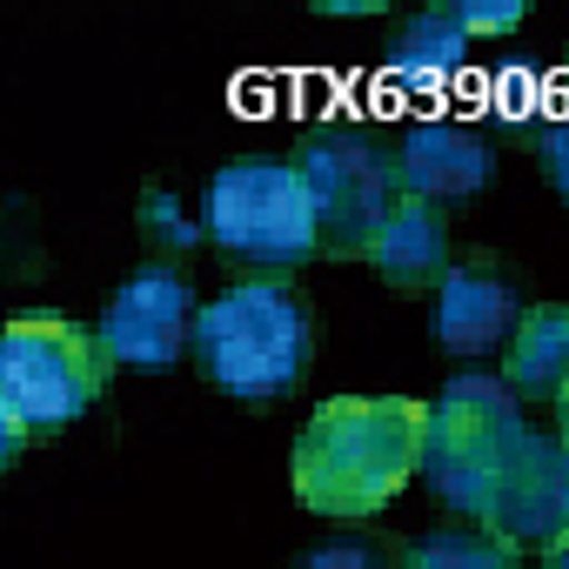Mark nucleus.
<instances>
[{
	"instance_id": "1",
	"label": "nucleus",
	"mask_w": 569,
	"mask_h": 569,
	"mask_svg": "<svg viewBox=\"0 0 569 569\" xmlns=\"http://www.w3.org/2000/svg\"><path fill=\"white\" fill-rule=\"evenodd\" d=\"M429 409L409 396H329L289 456L296 496L316 516L369 522L422 476Z\"/></svg>"
},
{
	"instance_id": "2",
	"label": "nucleus",
	"mask_w": 569,
	"mask_h": 569,
	"mask_svg": "<svg viewBox=\"0 0 569 569\" xmlns=\"http://www.w3.org/2000/svg\"><path fill=\"white\" fill-rule=\"evenodd\" d=\"M316 349H322V322L296 281H228L194 316V369L208 389L234 402L296 396Z\"/></svg>"
},
{
	"instance_id": "3",
	"label": "nucleus",
	"mask_w": 569,
	"mask_h": 569,
	"mask_svg": "<svg viewBox=\"0 0 569 569\" xmlns=\"http://www.w3.org/2000/svg\"><path fill=\"white\" fill-rule=\"evenodd\" d=\"M108 342L54 309H21L0 336V462H21L34 436H61L108 396Z\"/></svg>"
},
{
	"instance_id": "4",
	"label": "nucleus",
	"mask_w": 569,
	"mask_h": 569,
	"mask_svg": "<svg viewBox=\"0 0 569 569\" xmlns=\"http://www.w3.org/2000/svg\"><path fill=\"white\" fill-rule=\"evenodd\" d=\"M201 228L208 248L234 268V281H296L322 254L316 201L296 161L274 154H234L201 188Z\"/></svg>"
},
{
	"instance_id": "5",
	"label": "nucleus",
	"mask_w": 569,
	"mask_h": 569,
	"mask_svg": "<svg viewBox=\"0 0 569 569\" xmlns=\"http://www.w3.org/2000/svg\"><path fill=\"white\" fill-rule=\"evenodd\" d=\"M529 436L522 396L502 382V369H456L442 396L429 402V436H422V482L436 489L442 509L482 522L489 496Z\"/></svg>"
},
{
	"instance_id": "6",
	"label": "nucleus",
	"mask_w": 569,
	"mask_h": 569,
	"mask_svg": "<svg viewBox=\"0 0 569 569\" xmlns=\"http://www.w3.org/2000/svg\"><path fill=\"white\" fill-rule=\"evenodd\" d=\"M289 161L309 181L322 254L329 261H369L376 234L389 228V214L402 201L396 141H382L362 121H316V128H302V141H296Z\"/></svg>"
},
{
	"instance_id": "7",
	"label": "nucleus",
	"mask_w": 569,
	"mask_h": 569,
	"mask_svg": "<svg viewBox=\"0 0 569 569\" xmlns=\"http://www.w3.org/2000/svg\"><path fill=\"white\" fill-rule=\"evenodd\" d=\"M529 302L516 289V268L496 254V248H469L456 254V268L442 274V289H436V309H429V336L442 356L482 369L489 356H502L522 329Z\"/></svg>"
},
{
	"instance_id": "8",
	"label": "nucleus",
	"mask_w": 569,
	"mask_h": 569,
	"mask_svg": "<svg viewBox=\"0 0 569 569\" xmlns=\"http://www.w3.org/2000/svg\"><path fill=\"white\" fill-rule=\"evenodd\" d=\"M194 281L188 268H168V261H141L121 289L108 296L101 309V342L121 369H168L181 356H194Z\"/></svg>"
},
{
	"instance_id": "9",
	"label": "nucleus",
	"mask_w": 569,
	"mask_h": 569,
	"mask_svg": "<svg viewBox=\"0 0 569 569\" xmlns=\"http://www.w3.org/2000/svg\"><path fill=\"white\" fill-rule=\"evenodd\" d=\"M482 529H496L516 556L522 549L549 556L556 542H569V442L562 436L529 429L516 442V456H509V469H502V482L489 496Z\"/></svg>"
},
{
	"instance_id": "10",
	"label": "nucleus",
	"mask_w": 569,
	"mask_h": 569,
	"mask_svg": "<svg viewBox=\"0 0 569 569\" xmlns=\"http://www.w3.org/2000/svg\"><path fill=\"white\" fill-rule=\"evenodd\" d=\"M396 181L409 201L462 208L496 181V134L456 114H422L396 134Z\"/></svg>"
},
{
	"instance_id": "11",
	"label": "nucleus",
	"mask_w": 569,
	"mask_h": 569,
	"mask_svg": "<svg viewBox=\"0 0 569 569\" xmlns=\"http://www.w3.org/2000/svg\"><path fill=\"white\" fill-rule=\"evenodd\" d=\"M469 54H476V41H469V28L456 21V8H422V14H409V21L389 34L382 74H389V88L429 101V94H442V88H456V81L469 74Z\"/></svg>"
},
{
	"instance_id": "12",
	"label": "nucleus",
	"mask_w": 569,
	"mask_h": 569,
	"mask_svg": "<svg viewBox=\"0 0 569 569\" xmlns=\"http://www.w3.org/2000/svg\"><path fill=\"white\" fill-rule=\"evenodd\" d=\"M376 274L389 281L396 296H436L442 274L456 268V248H449V208H429V201H396L389 228L376 234L369 248Z\"/></svg>"
},
{
	"instance_id": "13",
	"label": "nucleus",
	"mask_w": 569,
	"mask_h": 569,
	"mask_svg": "<svg viewBox=\"0 0 569 569\" xmlns=\"http://www.w3.org/2000/svg\"><path fill=\"white\" fill-rule=\"evenodd\" d=\"M502 382L522 402H556L569 389V302H536L502 349Z\"/></svg>"
},
{
	"instance_id": "14",
	"label": "nucleus",
	"mask_w": 569,
	"mask_h": 569,
	"mask_svg": "<svg viewBox=\"0 0 569 569\" xmlns=\"http://www.w3.org/2000/svg\"><path fill=\"white\" fill-rule=\"evenodd\" d=\"M562 108H569V101H562L556 81L536 74V68H502V74L482 81V121L502 128V134H516V141H536Z\"/></svg>"
},
{
	"instance_id": "15",
	"label": "nucleus",
	"mask_w": 569,
	"mask_h": 569,
	"mask_svg": "<svg viewBox=\"0 0 569 569\" xmlns=\"http://www.w3.org/2000/svg\"><path fill=\"white\" fill-rule=\"evenodd\" d=\"M134 228H141V248H148V261H168V268H181L194 248H208L201 208H188V201H181L174 188H161V181H148V188H141Z\"/></svg>"
},
{
	"instance_id": "16",
	"label": "nucleus",
	"mask_w": 569,
	"mask_h": 569,
	"mask_svg": "<svg viewBox=\"0 0 569 569\" xmlns=\"http://www.w3.org/2000/svg\"><path fill=\"white\" fill-rule=\"evenodd\" d=\"M402 569H522V556L482 522H449V529L416 536Z\"/></svg>"
},
{
	"instance_id": "17",
	"label": "nucleus",
	"mask_w": 569,
	"mask_h": 569,
	"mask_svg": "<svg viewBox=\"0 0 569 569\" xmlns=\"http://www.w3.org/2000/svg\"><path fill=\"white\" fill-rule=\"evenodd\" d=\"M409 542L382 536V529H342V536H322L316 549H302L289 569H402Z\"/></svg>"
},
{
	"instance_id": "18",
	"label": "nucleus",
	"mask_w": 569,
	"mask_h": 569,
	"mask_svg": "<svg viewBox=\"0 0 569 569\" xmlns=\"http://www.w3.org/2000/svg\"><path fill=\"white\" fill-rule=\"evenodd\" d=\"M529 148H536V168H542V181H549V188H556V201L569 208V108H562V114H556V121H549V128H542Z\"/></svg>"
},
{
	"instance_id": "19",
	"label": "nucleus",
	"mask_w": 569,
	"mask_h": 569,
	"mask_svg": "<svg viewBox=\"0 0 569 569\" xmlns=\"http://www.w3.org/2000/svg\"><path fill=\"white\" fill-rule=\"evenodd\" d=\"M456 21L469 28V41H496L522 28V0H456Z\"/></svg>"
},
{
	"instance_id": "20",
	"label": "nucleus",
	"mask_w": 569,
	"mask_h": 569,
	"mask_svg": "<svg viewBox=\"0 0 569 569\" xmlns=\"http://www.w3.org/2000/svg\"><path fill=\"white\" fill-rule=\"evenodd\" d=\"M316 14H342V21H356V14H382V0H316Z\"/></svg>"
},
{
	"instance_id": "21",
	"label": "nucleus",
	"mask_w": 569,
	"mask_h": 569,
	"mask_svg": "<svg viewBox=\"0 0 569 569\" xmlns=\"http://www.w3.org/2000/svg\"><path fill=\"white\" fill-rule=\"evenodd\" d=\"M556 436H562V442H569V389H562V396H556Z\"/></svg>"
},
{
	"instance_id": "22",
	"label": "nucleus",
	"mask_w": 569,
	"mask_h": 569,
	"mask_svg": "<svg viewBox=\"0 0 569 569\" xmlns=\"http://www.w3.org/2000/svg\"><path fill=\"white\" fill-rule=\"evenodd\" d=\"M542 569H569V542H556V549L542 556Z\"/></svg>"
}]
</instances>
